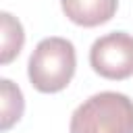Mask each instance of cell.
Listing matches in <instances>:
<instances>
[{
  "label": "cell",
  "instance_id": "277c9868",
  "mask_svg": "<svg viewBox=\"0 0 133 133\" xmlns=\"http://www.w3.org/2000/svg\"><path fill=\"white\" fill-rule=\"evenodd\" d=\"M69 21L81 27H98L110 21L118 8V0H60Z\"/></svg>",
  "mask_w": 133,
  "mask_h": 133
},
{
  "label": "cell",
  "instance_id": "7a4b0ae2",
  "mask_svg": "<svg viewBox=\"0 0 133 133\" xmlns=\"http://www.w3.org/2000/svg\"><path fill=\"white\" fill-rule=\"evenodd\" d=\"M75 66H77V54L73 42H69L66 37L52 35L42 39L31 52L27 75L37 91L56 94L71 83Z\"/></svg>",
  "mask_w": 133,
  "mask_h": 133
},
{
  "label": "cell",
  "instance_id": "5b68a950",
  "mask_svg": "<svg viewBox=\"0 0 133 133\" xmlns=\"http://www.w3.org/2000/svg\"><path fill=\"white\" fill-rule=\"evenodd\" d=\"M0 89H2V125L0 127H2V131H6L21 118L25 102H23L21 89L8 79L0 81Z\"/></svg>",
  "mask_w": 133,
  "mask_h": 133
},
{
  "label": "cell",
  "instance_id": "3957f363",
  "mask_svg": "<svg viewBox=\"0 0 133 133\" xmlns=\"http://www.w3.org/2000/svg\"><path fill=\"white\" fill-rule=\"evenodd\" d=\"M89 64L104 79H127L133 75V35L112 31L98 37L89 48Z\"/></svg>",
  "mask_w": 133,
  "mask_h": 133
},
{
  "label": "cell",
  "instance_id": "8992f818",
  "mask_svg": "<svg viewBox=\"0 0 133 133\" xmlns=\"http://www.w3.org/2000/svg\"><path fill=\"white\" fill-rule=\"evenodd\" d=\"M2 62H10L23 48L25 42V33L21 23L10 15V12H2Z\"/></svg>",
  "mask_w": 133,
  "mask_h": 133
},
{
  "label": "cell",
  "instance_id": "6da1fadb",
  "mask_svg": "<svg viewBox=\"0 0 133 133\" xmlns=\"http://www.w3.org/2000/svg\"><path fill=\"white\" fill-rule=\"evenodd\" d=\"M71 133H133V100L118 91H100L79 104Z\"/></svg>",
  "mask_w": 133,
  "mask_h": 133
}]
</instances>
